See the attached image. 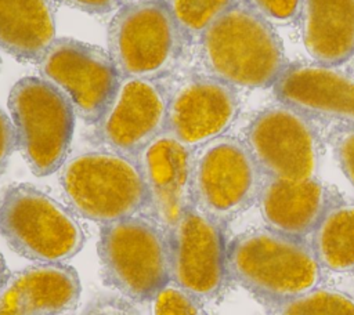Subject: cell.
Returning a JSON list of instances; mask_svg holds the SVG:
<instances>
[{"instance_id":"4fadbf2b","label":"cell","mask_w":354,"mask_h":315,"mask_svg":"<svg viewBox=\"0 0 354 315\" xmlns=\"http://www.w3.org/2000/svg\"><path fill=\"white\" fill-rule=\"evenodd\" d=\"M238 112L235 87L207 73L189 75L170 87L166 130L195 151L224 135Z\"/></svg>"},{"instance_id":"ffe728a7","label":"cell","mask_w":354,"mask_h":315,"mask_svg":"<svg viewBox=\"0 0 354 315\" xmlns=\"http://www.w3.org/2000/svg\"><path fill=\"white\" fill-rule=\"evenodd\" d=\"M310 243L322 269L354 272V203H332L311 232Z\"/></svg>"},{"instance_id":"e0dca14e","label":"cell","mask_w":354,"mask_h":315,"mask_svg":"<svg viewBox=\"0 0 354 315\" xmlns=\"http://www.w3.org/2000/svg\"><path fill=\"white\" fill-rule=\"evenodd\" d=\"M257 202L267 228L289 236L306 238L332 204V198L328 188L317 178L299 181L264 178Z\"/></svg>"},{"instance_id":"7a4b0ae2","label":"cell","mask_w":354,"mask_h":315,"mask_svg":"<svg viewBox=\"0 0 354 315\" xmlns=\"http://www.w3.org/2000/svg\"><path fill=\"white\" fill-rule=\"evenodd\" d=\"M205 73L232 86H274L283 69L282 44L270 22L238 1L198 40Z\"/></svg>"},{"instance_id":"3957f363","label":"cell","mask_w":354,"mask_h":315,"mask_svg":"<svg viewBox=\"0 0 354 315\" xmlns=\"http://www.w3.org/2000/svg\"><path fill=\"white\" fill-rule=\"evenodd\" d=\"M97 249L104 280L133 301H152L170 283L169 231L148 214L102 224Z\"/></svg>"},{"instance_id":"44dd1931","label":"cell","mask_w":354,"mask_h":315,"mask_svg":"<svg viewBox=\"0 0 354 315\" xmlns=\"http://www.w3.org/2000/svg\"><path fill=\"white\" fill-rule=\"evenodd\" d=\"M166 3L189 43L198 41L238 0H166Z\"/></svg>"},{"instance_id":"83f0119b","label":"cell","mask_w":354,"mask_h":315,"mask_svg":"<svg viewBox=\"0 0 354 315\" xmlns=\"http://www.w3.org/2000/svg\"><path fill=\"white\" fill-rule=\"evenodd\" d=\"M8 269H7V265H6V262H4V258H3V256H1V253H0V287H1V285L4 283V280H6V278L8 276Z\"/></svg>"},{"instance_id":"2e32d148","label":"cell","mask_w":354,"mask_h":315,"mask_svg":"<svg viewBox=\"0 0 354 315\" xmlns=\"http://www.w3.org/2000/svg\"><path fill=\"white\" fill-rule=\"evenodd\" d=\"M76 269L64 262H36L8 274L0 287V315H59L80 297Z\"/></svg>"},{"instance_id":"d4e9b609","label":"cell","mask_w":354,"mask_h":315,"mask_svg":"<svg viewBox=\"0 0 354 315\" xmlns=\"http://www.w3.org/2000/svg\"><path fill=\"white\" fill-rule=\"evenodd\" d=\"M335 151L344 175L354 185V127H348L337 135Z\"/></svg>"},{"instance_id":"8fae6325","label":"cell","mask_w":354,"mask_h":315,"mask_svg":"<svg viewBox=\"0 0 354 315\" xmlns=\"http://www.w3.org/2000/svg\"><path fill=\"white\" fill-rule=\"evenodd\" d=\"M170 282L199 301L214 300L228 280L224 225L196 207L169 229Z\"/></svg>"},{"instance_id":"52a82bcc","label":"cell","mask_w":354,"mask_h":315,"mask_svg":"<svg viewBox=\"0 0 354 315\" xmlns=\"http://www.w3.org/2000/svg\"><path fill=\"white\" fill-rule=\"evenodd\" d=\"M18 149L33 174L48 175L66 162L76 112L71 101L43 77L19 79L8 95Z\"/></svg>"},{"instance_id":"d6986e66","label":"cell","mask_w":354,"mask_h":315,"mask_svg":"<svg viewBox=\"0 0 354 315\" xmlns=\"http://www.w3.org/2000/svg\"><path fill=\"white\" fill-rule=\"evenodd\" d=\"M54 40L51 0H0V48L21 61H40Z\"/></svg>"},{"instance_id":"4316f807","label":"cell","mask_w":354,"mask_h":315,"mask_svg":"<svg viewBox=\"0 0 354 315\" xmlns=\"http://www.w3.org/2000/svg\"><path fill=\"white\" fill-rule=\"evenodd\" d=\"M65 6L90 14H105L115 10L122 0H57Z\"/></svg>"},{"instance_id":"484cf974","label":"cell","mask_w":354,"mask_h":315,"mask_svg":"<svg viewBox=\"0 0 354 315\" xmlns=\"http://www.w3.org/2000/svg\"><path fill=\"white\" fill-rule=\"evenodd\" d=\"M17 148L18 144L12 120L0 108V175L7 169L8 162Z\"/></svg>"},{"instance_id":"ba28073f","label":"cell","mask_w":354,"mask_h":315,"mask_svg":"<svg viewBox=\"0 0 354 315\" xmlns=\"http://www.w3.org/2000/svg\"><path fill=\"white\" fill-rule=\"evenodd\" d=\"M264 178L246 142L221 135L194 151L192 204L225 225L259 199Z\"/></svg>"},{"instance_id":"5b68a950","label":"cell","mask_w":354,"mask_h":315,"mask_svg":"<svg viewBox=\"0 0 354 315\" xmlns=\"http://www.w3.org/2000/svg\"><path fill=\"white\" fill-rule=\"evenodd\" d=\"M187 43L166 0L126 3L108 28V52L122 77L170 76L181 64Z\"/></svg>"},{"instance_id":"7402d4cb","label":"cell","mask_w":354,"mask_h":315,"mask_svg":"<svg viewBox=\"0 0 354 315\" xmlns=\"http://www.w3.org/2000/svg\"><path fill=\"white\" fill-rule=\"evenodd\" d=\"M274 315H354V298L339 290L314 287L313 290L271 305Z\"/></svg>"},{"instance_id":"7c38bea8","label":"cell","mask_w":354,"mask_h":315,"mask_svg":"<svg viewBox=\"0 0 354 315\" xmlns=\"http://www.w3.org/2000/svg\"><path fill=\"white\" fill-rule=\"evenodd\" d=\"M170 87L162 80L120 77L94 124L97 140L109 151L136 158L166 130Z\"/></svg>"},{"instance_id":"ac0fdd59","label":"cell","mask_w":354,"mask_h":315,"mask_svg":"<svg viewBox=\"0 0 354 315\" xmlns=\"http://www.w3.org/2000/svg\"><path fill=\"white\" fill-rule=\"evenodd\" d=\"M303 43L324 65H339L354 54V0H300Z\"/></svg>"},{"instance_id":"cb8c5ba5","label":"cell","mask_w":354,"mask_h":315,"mask_svg":"<svg viewBox=\"0 0 354 315\" xmlns=\"http://www.w3.org/2000/svg\"><path fill=\"white\" fill-rule=\"evenodd\" d=\"M267 21H290L300 11V0H238Z\"/></svg>"},{"instance_id":"5bb4252c","label":"cell","mask_w":354,"mask_h":315,"mask_svg":"<svg viewBox=\"0 0 354 315\" xmlns=\"http://www.w3.org/2000/svg\"><path fill=\"white\" fill-rule=\"evenodd\" d=\"M147 189V214L167 231L192 204L194 151L165 130L137 156Z\"/></svg>"},{"instance_id":"30bf717a","label":"cell","mask_w":354,"mask_h":315,"mask_svg":"<svg viewBox=\"0 0 354 315\" xmlns=\"http://www.w3.org/2000/svg\"><path fill=\"white\" fill-rule=\"evenodd\" d=\"M39 68L41 77L58 88L76 116L88 124L102 116L122 77L108 51L71 37L55 39Z\"/></svg>"},{"instance_id":"277c9868","label":"cell","mask_w":354,"mask_h":315,"mask_svg":"<svg viewBox=\"0 0 354 315\" xmlns=\"http://www.w3.org/2000/svg\"><path fill=\"white\" fill-rule=\"evenodd\" d=\"M59 184L69 209L101 225L147 214V189L136 158L109 149L79 153L62 164Z\"/></svg>"},{"instance_id":"9a60e30c","label":"cell","mask_w":354,"mask_h":315,"mask_svg":"<svg viewBox=\"0 0 354 315\" xmlns=\"http://www.w3.org/2000/svg\"><path fill=\"white\" fill-rule=\"evenodd\" d=\"M279 102L304 115L354 127V79L324 64H297L283 69L274 84Z\"/></svg>"},{"instance_id":"9c48e42d","label":"cell","mask_w":354,"mask_h":315,"mask_svg":"<svg viewBox=\"0 0 354 315\" xmlns=\"http://www.w3.org/2000/svg\"><path fill=\"white\" fill-rule=\"evenodd\" d=\"M245 142L266 178H317L319 140L303 112L282 102L266 108L250 122Z\"/></svg>"},{"instance_id":"6da1fadb","label":"cell","mask_w":354,"mask_h":315,"mask_svg":"<svg viewBox=\"0 0 354 315\" xmlns=\"http://www.w3.org/2000/svg\"><path fill=\"white\" fill-rule=\"evenodd\" d=\"M228 276L270 305L299 297L322 279L310 242L270 228L238 235L227 246Z\"/></svg>"},{"instance_id":"603a6c76","label":"cell","mask_w":354,"mask_h":315,"mask_svg":"<svg viewBox=\"0 0 354 315\" xmlns=\"http://www.w3.org/2000/svg\"><path fill=\"white\" fill-rule=\"evenodd\" d=\"M202 304L188 292L170 282L152 300V315H207Z\"/></svg>"},{"instance_id":"8992f818","label":"cell","mask_w":354,"mask_h":315,"mask_svg":"<svg viewBox=\"0 0 354 315\" xmlns=\"http://www.w3.org/2000/svg\"><path fill=\"white\" fill-rule=\"evenodd\" d=\"M0 235L12 251L35 262H64L86 242L73 211L29 184L3 193Z\"/></svg>"}]
</instances>
